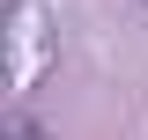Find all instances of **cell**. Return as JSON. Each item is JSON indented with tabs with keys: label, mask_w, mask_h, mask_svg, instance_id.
<instances>
[{
	"label": "cell",
	"mask_w": 148,
	"mask_h": 140,
	"mask_svg": "<svg viewBox=\"0 0 148 140\" xmlns=\"http://www.w3.org/2000/svg\"><path fill=\"white\" fill-rule=\"evenodd\" d=\"M8 140H45V125H37L30 111H8Z\"/></svg>",
	"instance_id": "obj_1"
}]
</instances>
